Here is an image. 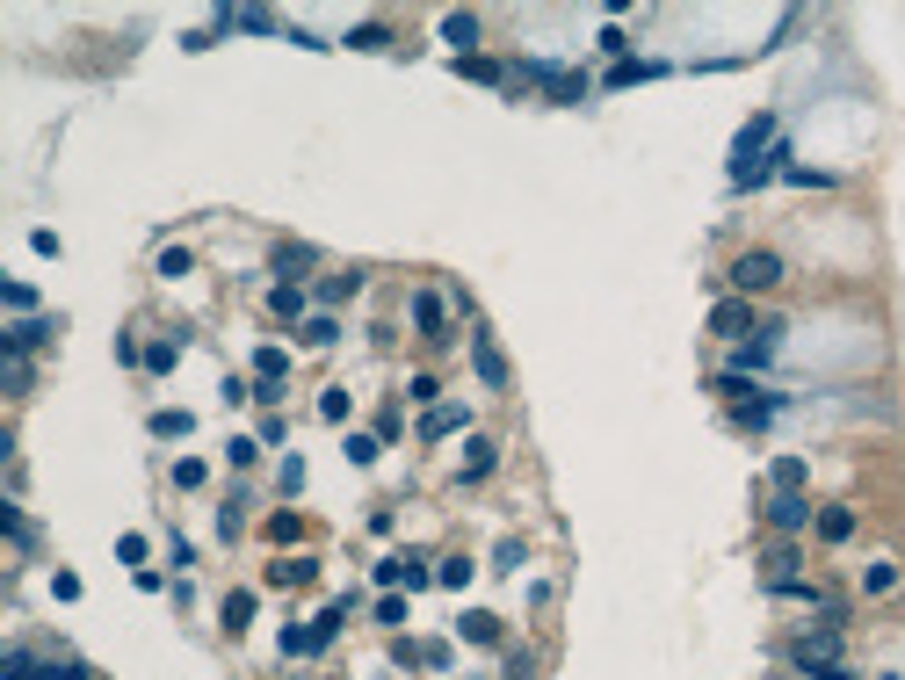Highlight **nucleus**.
<instances>
[{
	"label": "nucleus",
	"mask_w": 905,
	"mask_h": 680,
	"mask_svg": "<svg viewBox=\"0 0 905 680\" xmlns=\"http://www.w3.org/2000/svg\"><path fill=\"white\" fill-rule=\"evenodd\" d=\"M58 333H66L58 319H15L8 333H0V348H8V355H37V348H51Z\"/></svg>",
	"instance_id": "0eeeda50"
},
{
	"label": "nucleus",
	"mask_w": 905,
	"mask_h": 680,
	"mask_svg": "<svg viewBox=\"0 0 905 680\" xmlns=\"http://www.w3.org/2000/svg\"><path fill=\"white\" fill-rule=\"evenodd\" d=\"M768 521H775L782 536H797V529H811V500H804V492H775V500H768Z\"/></svg>",
	"instance_id": "1a4fd4ad"
},
{
	"label": "nucleus",
	"mask_w": 905,
	"mask_h": 680,
	"mask_svg": "<svg viewBox=\"0 0 905 680\" xmlns=\"http://www.w3.org/2000/svg\"><path fill=\"white\" fill-rule=\"evenodd\" d=\"M116 558H124V565L138 572V565H145V536H116Z\"/></svg>",
	"instance_id": "de8ad7c7"
},
{
	"label": "nucleus",
	"mask_w": 905,
	"mask_h": 680,
	"mask_svg": "<svg viewBox=\"0 0 905 680\" xmlns=\"http://www.w3.org/2000/svg\"><path fill=\"white\" fill-rule=\"evenodd\" d=\"M362 290V275H319V304H348Z\"/></svg>",
	"instance_id": "473e14b6"
},
{
	"label": "nucleus",
	"mask_w": 905,
	"mask_h": 680,
	"mask_svg": "<svg viewBox=\"0 0 905 680\" xmlns=\"http://www.w3.org/2000/svg\"><path fill=\"white\" fill-rule=\"evenodd\" d=\"M457 637H464V644H500V615H493V608H464V615H457Z\"/></svg>",
	"instance_id": "f8f14e48"
},
{
	"label": "nucleus",
	"mask_w": 905,
	"mask_h": 680,
	"mask_svg": "<svg viewBox=\"0 0 905 680\" xmlns=\"http://www.w3.org/2000/svg\"><path fill=\"white\" fill-rule=\"evenodd\" d=\"M297 340H305V348H334V340H341V326H334V312H312L305 326H297Z\"/></svg>",
	"instance_id": "393cba45"
},
{
	"label": "nucleus",
	"mask_w": 905,
	"mask_h": 680,
	"mask_svg": "<svg viewBox=\"0 0 905 680\" xmlns=\"http://www.w3.org/2000/svg\"><path fill=\"white\" fill-rule=\"evenodd\" d=\"M406 398H413V406H442V384L420 369V377H406Z\"/></svg>",
	"instance_id": "4c0bfd02"
},
{
	"label": "nucleus",
	"mask_w": 905,
	"mask_h": 680,
	"mask_svg": "<svg viewBox=\"0 0 905 680\" xmlns=\"http://www.w3.org/2000/svg\"><path fill=\"white\" fill-rule=\"evenodd\" d=\"M268 268H276L283 283H305V275L319 268V246H305V239H283L276 254H268Z\"/></svg>",
	"instance_id": "6e6552de"
},
{
	"label": "nucleus",
	"mask_w": 905,
	"mask_h": 680,
	"mask_svg": "<svg viewBox=\"0 0 905 680\" xmlns=\"http://www.w3.org/2000/svg\"><path fill=\"white\" fill-rule=\"evenodd\" d=\"M790 666H797L804 680H819L826 666H840V630H826V623H819V630H804V637L790 644Z\"/></svg>",
	"instance_id": "7ed1b4c3"
},
{
	"label": "nucleus",
	"mask_w": 905,
	"mask_h": 680,
	"mask_svg": "<svg viewBox=\"0 0 905 680\" xmlns=\"http://www.w3.org/2000/svg\"><path fill=\"white\" fill-rule=\"evenodd\" d=\"M768 478H775V492H804V463H797V456H775Z\"/></svg>",
	"instance_id": "f704fd0d"
},
{
	"label": "nucleus",
	"mask_w": 905,
	"mask_h": 680,
	"mask_svg": "<svg viewBox=\"0 0 905 680\" xmlns=\"http://www.w3.org/2000/svg\"><path fill=\"white\" fill-rule=\"evenodd\" d=\"M276 478H283V492H305V456H283Z\"/></svg>",
	"instance_id": "49530a36"
},
{
	"label": "nucleus",
	"mask_w": 905,
	"mask_h": 680,
	"mask_svg": "<svg viewBox=\"0 0 905 680\" xmlns=\"http://www.w3.org/2000/svg\"><path fill=\"white\" fill-rule=\"evenodd\" d=\"M254 456H261V435H232V442H225V463H232V471H247Z\"/></svg>",
	"instance_id": "c9c22d12"
},
{
	"label": "nucleus",
	"mask_w": 905,
	"mask_h": 680,
	"mask_svg": "<svg viewBox=\"0 0 905 680\" xmlns=\"http://www.w3.org/2000/svg\"><path fill=\"white\" fill-rule=\"evenodd\" d=\"M0 297H8V312H15V319H37V290H29V283H8Z\"/></svg>",
	"instance_id": "58836bf2"
},
{
	"label": "nucleus",
	"mask_w": 905,
	"mask_h": 680,
	"mask_svg": "<svg viewBox=\"0 0 905 680\" xmlns=\"http://www.w3.org/2000/svg\"><path fill=\"white\" fill-rule=\"evenodd\" d=\"M464 427V406H428V420H420V442H442Z\"/></svg>",
	"instance_id": "a211bd4d"
},
{
	"label": "nucleus",
	"mask_w": 905,
	"mask_h": 680,
	"mask_svg": "<svg viewBox=\"0 0 905 680\" xmlns=\"http://www.w3.org/2000/svg\"><path fill=\"white\" fill-rule=\"evenodd\" d=\"M145 427H153V435H160V442H181V435H196V420H189V413H181V406H160V413H153V420H145Z\"/></svg>",
	"instance_id": "412c9836"
},
{
	"label": "nucleus",
	"mask_w": 905,
	"mask_h": 680,
	"mask_svg": "<svg viewBox=\"0 0 905 680\" xmlns=\"http://www.w3.org/2000/svg\"><path fill=\"white\" fill-rule=\"evenodd\" d=\"M782 283V254L775 246H746V254L732 261V297H761Z\"/></svg>",
	"instance_id": "f257e3e1"
},
{
	"label": "nucleus",
	"mask_w": 905,
	"mask_h": 680,
	"mask_svg": "<svg viewBox=\"0 0 905 680\" xmlns=\"http://www.w3.org/2000/svg\"><path fill=\"white\" fill-rule=\"evenodd\" d=\"M782 333H790L782 319H761V326H753V340H739V348H732V369H739V377H761V369L782 355Z\"/></svg>",
	"instance_id": "f03ea898"
},
{
	"label": "nucleus",
	"mask_w": 905,
	"mask_h": 680,
	"mask_svg": "<svg viewBox=\"0 0 905 680\" xmlns=\"http://www.w3.org/2000/svg\"><path fill=\"white\" fill-rule=\"evenodd\" d=\"M174 362H181V340H145V369H153V377H167Z\"/></svg>",
	"instance_id": "c756f323"
},
{
	"label": "nucleus",
	"mask_w": 905,
	"mask_h": 680,
	"mask_svg": "<svg viewBox=\"0 0 905 680\" xmlns=\"http://www.w3.org/2000/svg\"><path fill=\"white\" fill-rule=\"evenodd\" d=\"M268 312L290 319V326H305V283H276L268 290Z\"/></svg>",
	"instance_id": "2eb2a0df"
},
{
	"label": "nucleus",
	"mask_w": 905,
	"mask_h": 680,
	"mask_svg": "<svg viewBox=\"0 0 905 680\" xmlns=\"http://www.w3.org/2000/svg\"><path fill=\"white\" fill-rule=\"evenodd\" d=\"M768 145H775V116H746V123H739V138H732V174H739V167H753Z\"/></svg>",
	"instance_id": "423d86ee"
},
{
	"label": "nucleus",
	"mask_w": 905,
	"mask_h": 680,
	"mask_svg": "<svg viewBox=\"0 0 905 680\" xmlns=\"http://www.w3.org/2000/svg\"><path fill=\"white\" fill-rule=\"evenodd\" d=\"M471 572H478L471 558H442V565H435V586H449V594H464V586H471Z\"/></svg>",
	"instance_id": "cd10ccee"
},
{
	"label": "nucleus",
	"mask_w": 905,
	"mask_h": 680,
	"mask_svg": "<svg viewBox=\"0 0 905 680\" xmlns=\"http://www.w3.org/2000/svg\"><path fill=\"white\" fill-rule=\"evenodd\" d=\"M819 680H862V673H855V666H826Z\"/></svg>",
	"instance_id": "603ef678"
},
{
	"label": "nucleus",
	"mask_w": 905,
	"mask_h": 680,
	"mask_svg": "<svg viewBox=\"0 0 905 680\" xmlns=\"http://www.w3.org/2000/svg\"><path fill=\"white\" fill-rule=\"evenodd\" d=\"M790 181L797 189H833V174H819V167H790Z\"/></svg>",
	"instance_id": "8fccbe9b"
},
{
	"label": "nucleus",
	"mask_w": 905,
	"mask_h": 680,
	"mask_svg": "<svg viewBox=\"0 0 905 680\" xmlns=\"http://www.w3.org/2000/svg\"><path fill=\"white\" fill-rule=\"evenodd\" d=\"M203 478H210V471H203V463H196V456H181V463H174V485H181V492H196Z\"/></svg>",
	"instance_id": "37998d69"
},
{
	"label": "nucleus",
	"mask_w": 905,
	"mask_h": 680,
	"mask_svg": "<svg viewBox=\"0 0 905 680\" xmlns=\"http://www.w3.org/2000/svg\"><path fill=\"white\" fill-rule=\"evenodd\" d=\"M500 680H536V652H529V644H515V652H507Z\"/></svg>",
	"instance_id": "e433bc0d"
},
{
	"label": "nucleus",
	"mask_w": 905,
	"mask_h": 680,
	"mask_svg": "<svg viewBox=\"0 0 905 680\" xmlns=\"http://www.w3.org/2000/svg\"><path fill=\"white\" fill-rule=\"evenodd\" d=\"M44 666L51 659H37V652H22V644H15V652L0 659V680H44Z\"/></svg>",
	"instance_id": "5701e85b"
},
{
	"label": "nucleus",
	"mask_w": 905,
	"mask_h": 680,
	"mask_svg": "<svg viewBox=\"0 0 905 680\" xmlns=\"http://www.w3.org/2000/svg\"><path fill=\"white\" fill-rule=\"evenodd\" d=\"M775 413H782V391H753V398L732 406V427H768Z\"/></svg>",
	"instance_id": "9d476101"
},
{
	"label": "nucleus",
	"mask_w": 905,
	"mask_h": 680,
	"mask_svg": "<svg viewBox=\"0 0 905 680\" xmlns=\"http://www.w3.org/2000/svg\"><path fill=\"white\" fill-rule=\"evenodd\" d=\"M413 326L428 333V340H449V312H442L435 290H413Z\"/></svg>",
	"instance_id": "9b49d317"
},
{
	"label": "nucleus",
	"mask_w": 905,
	"mask_h": 680,
	"mask_svg": "<svg viewBox=\"0 0 905 680\" xmlns=\"http://www.w3.org/2000/svg\"><path fill=\"white\" fill-rule=\"evenodd\" d=\"M884 680H898V673H884Z\"/></svg>",
	"instance_id": "864d4df0"
},
{
	"label": "nucleus",
	"mask_w": 905,
	"mask_h": 680,
	"mask_svg": "<svg viewBox=\"0 0 905 680\" xmlns=\"http://www.w3.org/2000/svg\"><path fill=\"white\" fill-rule=\"evenodd\" d=\"M493 463H500V449H493L486 435H471V449H464V485H478V478H493Z\"/></svg>",
	"instance_id": "dca6fc26"
},
{
	"label": "nucleus",
	"mask_w": 905,
	"mask_h": 680,
	"mask_svg": "<svg viewBox=\"0 0 905 680\" xmlns=\"http://www.w3.org/2000/svg\"><path fill=\"white\" fill-rule=\"evenodd\" d=\"M370 615H377V623H384V630H406V594H384V601H377Z\"/></svg>",
	"instance_id": "a19ab883"
},
{
	"label": "nucleus",
	"mask_w": 905,
	"mask_h": 680,
	"mask_svg": "<svg viewBox=\"0 0 905 680\" xmlns=\"http://www.w3.org/2000/svg\"><path fill=\"white\" fill-rule=\"evenodd\" d=\"M377 449H384V435H348V442H341V456L355 463V471H370V463H377Z\"/></svg>",
	"instance_id": "bb28decb"
},
{
	"label": "nucleus",
	"mask_w": 905,
	"mask_h": 680,
	"mask_svg": "<svg viewBox=\"0 0 905 680\" xmlns=\"http://www.w3.org/2000/svg\"><path fill=\"white\" fill-rule=\"evenodd\" d=\"M348 44H355V51H391V29H384V22H355Z\"/></svg>",
	"instance_id": "2f4dec72"
},
{
	"label": "nucleus",
	"mask_w": 905,
	"mask_h": 680,
	"mask_svg": "<svg viewBox=\"0 0 905 680\" xmlns=\"http://www.w3.org/2000/svg\"><path fill=\"white\" fill-rule=\"evenodd\" d=\"M348 608H355V601H334V608H319V615H312V623H305V630H312V652H326V644H334V637H341V623H348Z\"/></svg>",
	"instance_id": "ddd939ff"
},
{
	"label": "nucleus",
	"mask_w": 905,
	"mask_h": 680,
	"mask_svg": "<svg viewBox=\"0 0 905 680\" xmlns=\"http://www.w3.org/2000/svg\"><path fill=\"white\" fill-rule=\"evenodd\" d=\"M601 51H609L616 66H623V58H630V37H623V29H601Z\"/></svg>",
	"instance_id": "3c124183"
},
{
	"label": "nucleus",
	"mask_w": 905,
	"mask_h": 680,
	"mask_svg": "<svg viewBox=\"0 0 905 680\" xmlns=\"http://www.w3.org/2000/svg\"><path fill=\"white\" fill-rule=\"evenodd\" d=\"M305 536V521H297V507H276L268 514V543H297Z\"/></svg>",
	"instance_id": "c85d7f7f"
},
{
	"label": "nucleus",
	"mask_w": 905,
	"mask_h": 680,
	"mask_svg": "<svg viewBox=\"0 0 905 680\" xmlns=\"http://www.w3.org/2000/svg\"><path fill=\"white\" fill-rule=\"evenodd\" d=\"M471 369H478V384H486V391H507V355H500V340L486 326L471 333Z\"/></svg>",
	"instance_id": "39448f33"
},
{
	"label": "nucleus",
	"mask_w": 905,
	"mask_h": 680,
	"mask_svg": "<svg viewBox=\"0 0 905 680\" xmlns=\"http://www.w3.org/2000/svg\"><path fill=\"white\" fill-rule=\"evenodd\" d=\"M312 579H319L312 558H276V565H268V586H312Z\"/></svg>",
	"instance_id": "f3484780"
},
{
	"label": "nucleus",
	"mask_w": 905,
	"mask_h": 680,
	"mask_svg": "<svg viewBox=\"0 0 905 680\" xmlns=\"http://www.w3.org/2000/svg\"><path fill=\"white\" fill-rule=\"evenodd\" d=\"M254 608H261V601L247 594V586H239V594H225V637H239V630H247V623H254Z\"/></svg>",
	"instance_id": "b1692460"
},
{
	"label": "nucleus",
	"mask_w": 905,
	"mask_h": 680,
	"mask_svg": "<svg viewBox=\"0 0 905 680\" xmlns=\"http://www.w3.org/2000/svg\"><path fill=\"white\" fill-rule=\"evenodd\" d=\"M855 536V507H819V543H848Z\"/></svg>",
	"instance_id": "4be33fe9"
},
{
	"label": "nucleus",
	"mask_w": 905,
	"mask_h": 680,
	"mask_svg": "<svg viewBox=\"0 0 905 680\" xmlns=\"http://www.w3.org/2000/svg\"><path fill=\"white\" fill-rule=\"evenodd\" d=\"M891 586H898V565H891V558L862 565V594H891Z\"/></svg>",
	"instance_id": "72a5a7b5"
},
{
	"label": "nucleus",
	"mask_w": 905,
	"mask_h": 680,
	"mask_svg": "<svg viewBox=\"0 0 905 680\" xmlns=\"http://www.w3.org/2000/svg\"><path fill=\"white\" fill-rule=\"evenodd\" d=\"M239 29H254V37H268V29H276V15H268V8H239Z\"/></svg>",
	"instance_id": "09e8293b"
},
{
	"label": "nucleus",
	"mask_w": 905,
	"mask_h": 680,
	"mask_svg": "<svg viewBox=\"0 0 905 680\" xmlns=\"http://www.w3.org/2000/svg\"><path fill=\"white\" fill-rule=\"evenodd\" d=\"M348 406H355V398H348L341 384H334V391H319V420H334V427H341V420H348Z\"/></svg>",
	"instance_id": "ea45409f"
},
{
	"label": "nucleus",
	"mask_w": 905,
	"mask_h": 680,
	"mask_svg": "<svg viewBox=\"0 0 905 680\" xmlns=\"http://www.w3.org/2000/svg\"><path fill=\"white\" fill-rule=\"evenodd\" d=\"M290 377V355L283 348H254V384H283Z\"/></svg>",
	"instance_id": "a878e982"
},
{
	"label": "nucleus",
	"mask_w": 905,
	"mask_h": 680,
	"mask_svg": "<svg viewBox=\"0 0 905 680\" xmlns=\"http://www.w3.org/2000/svg\"><path fill=\"white\" fill-rule=\"evenodd\" d=\"M457 73H464V80H486V87H507V80H515V73H507V66H493V58H486V51H471V58H457Z\"/></svg>",
	"instance_id": "6ab92c4d"
},
{
	"label": "nucleus",
	"mask_w": 905,
	"mask_h": 680,
	"mask_svg": "<svg viewBox=\"0 0 905 680\" xmlns=\"http://www.w3.org/2000/svg\"><path fill=\"white\" fill-rule=\"evenodd\" d=\"M667 66L659 58H623V66H609V87H638V80H659Z\"/></svg>",
	"instance_id": "aec40b11"
},
{
	"label": "nucleus",
	"mask_w": 905,
	"mask_h": 680,
	"mask_svg": "<svg viewBox=\"0 0 905 680\" xmlns=\"http://www.w3.org/2000/svg\"><path fill=\"white\" fill-rule=\"evenodd\" d=\"M276 644H283V659H297V652H312V630H305V623H283Z\"/></svg>",
	"instance_id": "79ce46f5"
},
{
	"label": "nucleus",
	"mask_w": 905,
	"mask_h": 680,
	"mask_svg": "<svg viewBox=\"0 0 905 680\" xmlns=\"http://www.w3.org/2000/svg\"><path fill=\"white\" fill-rule=\"evenodd\" d=\"M196 261H189V246H167V254H160V275H167V283H174V275H189Z\"/></svg>",
	"instance_id": "c03bdc74"
},
{
	"label": "nucleus",
	"mask_w": 905,
	"mask_h": 680,
	"mask_svg": "<svg viewBox=\"0 0 905 680\" xmlns=\"http://www.w3.org/2000/svg\"><path fill=\"white\" fill-rule=\"evenodd\" d=\"M710 391L724 398V406H739V398H753V391H761V384H753V377H739V369H724V377H717Z\"/></svg>",
	"instance_id": "7c9ffc66"
},
{
	"label": "nucleus",
	"mask_w": 905,
	"mask_h": 680,
	"mask_svg": "<svg viewBox=\"0 0 905 680\" xmlns=\"http://www.w3.org/2000/svg\"><path fill=\"white\" fill-rule=\"evenodd\" d=\"M239 507H247V500H232V507H218V536H225V543H232L239 529H247V514H239Z\"/></svg>",
	"instance_id": "a18cd8bd"
},
{
	"label": "nucleus",
	"mask_w": 905,
	"mask_h": 680,
	"mask_svg": "<svg viewBox=\"0 0 905 680\" xmlns=\"http://www.w3.org/2000/svg\"><path fill=\"white\" fill-rule=\"evenodd\" d=\"M753 326H761L753 319V297H717L710 304V333L717 340H753Z\"/></svg>",
	"instance_id": "20e7f679"
},
{
	"label": "nucleus",
	"mask_w": 905,
	"mask_h": 680,
	"mask_svg": "<svg viewBox=\"0 0 905 680\" xmlns=\"http://www.w3.org/2000/svg\"><path fill=\"white\" fill-rule=\"evenodd\" d=\"M442 44H457V58H471V44H478V15H471V8L442 15Z\"/></svg>",
	"instance_id": "4468645a"
}]
</instances>
